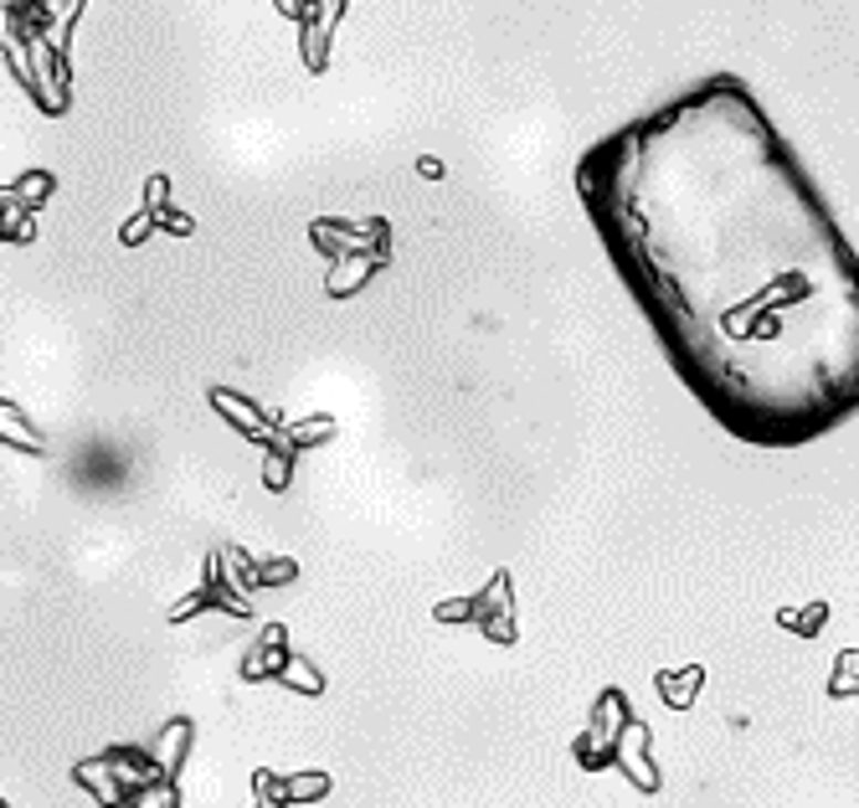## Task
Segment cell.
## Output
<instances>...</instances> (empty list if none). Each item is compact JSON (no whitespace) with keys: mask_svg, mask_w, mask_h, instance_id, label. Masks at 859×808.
<instances>
[{"mask_svg":"<svg viewBox=\"0 0 859 808\" xmlns=\"http://www.w3.org/2000/svg\"><path fill=\"white\" fill-rule=\"evenodd\" d=\"M680 387L752 449L859 418V253L746 77L705 73L572 170Z\"/></svg>","mask_w":859,"mask_h":808,"instance_id":"obj_1","label":"cell"},{"mask_svg":"<svg viewBox=\"0 0 859 808\" xmlns=\"http://www.w3.org/2000/svg\"><path fill=\"white\" fill-rule=\"evenodd\" d=\"M27 57H31V83H27V98L42 114H67V104H73V67H67V57H62L57 46L46 42V36H31L27 42Z\"/></svg>","mask_w":859,"mask_h":808,"instance_id":"obj_2","label":"cell"},{"mask_svg":"<svg viewBox=\"0 0 859 808\" xmlns=\"http://www.w3.org/2000/svg\"><path fill=\"white\" fill-rule=\"evenodd\" d=\"M191 742H196V726L186 716H170L160 726V736H155V747H149V757H155V767H160L165 783L180 778V767H186V757H191Z\"/></svg>","mask_w":859,"mask_h":808,"instance_id":"obj_3","label":"cell"},{"mask_svg":"<svg viewBox=\"0 0 859 808\" xmlns=\"http://www.w3.org/2000/svg\"><path fill=\"white\" fill-rule=\"evenodd\" d=\"M73 783H77V788H88V798H93V804H104V808H124V804H129V788L114 778L108 757H83V763L73 767Z\"/></svg>","mask_w":859,"mask_h":808,"instance_id":"obj_4","label":"cell"},{"mask_svg":"<svg viewBox=\"0 0 859 808\" xmlns=\"http://www.w3.org/2000/svg\"><path fill=\"white\" fill-rule=\"evenodd\" d=\"M211 407H217V412H222L227 422H232V428H238L242 438H258V443H273V428H268V418L263 412H258V407L248 402V397H238V391H227V387H211Z\"/></svg>","mask_w":859,"mask_h":808,"instance_id":"obj_5","label":"cell"},{"mask_svg":"<svg viewBox=\"0 0 859 808\" xmlns=\"http://www.w3.org/2000/svg\"><path fill=\"white\" fill-rule=\"evenodd\" d=\"M283 659H289V633H283V623H273L242 659V680H279Z\"/></svg>","mask_w":859,"mask_h":808,"instance_id":"obj_6","label":"cell"},{"mask_svg":"<svg viewBox=\"0 0 859 808\" xmlns=\"http://www.w3.org/2000/svg\"><path fill=\"white\" fill-rule=\"evenodd\" d=\"M104 757H108V767H114V778L129 788V798L139 794V788H149V783H165L160 767H155V757H149L145 747H108Z\"/></svg>","mask_w":859,"mask_h":808,"instance_id":"obj_7","label":"cell"},{"mask_svg":"<svg viewBox=\"0 0 859 808\" xmlns=\"http://www.w3.org/2000/svg\"><path fill=\"white\" fill-rule=\"evenodd\" d=\"M643 736H649V732L628 721V726H622V736H618V752H612V757H618L622 773H628V778H633L638 788H659V773H653V763H649V747H643Z\"/></svg>","mask_w":859,"mask_h":808,"instance_id":"obj_8","label":"cell"},{"mask_svg":"<svg viewBox=\"0 0 859 808\" xmlns=\"http://www.w3.org/2000/svg\"><path fill=\"white\" fill-rule=\"evenodd\" d=\"M0 443H11V449H21V453H42L46 449V438L31 428L27 412H21L15 402H0Z\"/></svg>","mask_w":859,"mask_h":808,"instance_id":"obj_9","label":"cell"},{"mask_svg":"<svg viewBox=\"0 0 859 808\" xmlns=\"http://www.w3.org/2000/svg\"><path fill=\"white\" fill-rule=\"evenodd\" d=\"M83 15V0H46V42L57 46L62 57L73 52V27Z\"/></svg>","mask_w":859,"mask_h":808,"instance_id":"obj_10","label":"cell"},{"mask_svg":"<svg viewBox=\"0 0 859 808\" xmlns=\"http://www.w3.org/2000/svg\"><path fill=\"white\" fill-rule=\"evenodd\" d=\"M279 680H283L289 690H298V695H319V690H325V674L314 670V664H310L304 654H289V659H283Z\"/></svg>","mask_w":859,"mask_h":808,"instance_id":"obj_11","label":"cell"},{"mask_svg":"<svg viewBox=\"0 0 859 808\" xmlns=\"http://www.w3.org/2000/svg\"><path fill=\"white\" fill-rule=\"evenodd\" d=\"M0 238L6 242H31L36 238V211L21 207V201H11V207L0 211Z\"/></svg>","mask_w":859,"mask_h":808,"instance_id":"obj_12","label":"cell"},{"mask_svg":"<svg viewBox=\"0 0 859 808\" xmlns=\"http://www.w3.org/2000/svg\"><path fill=\"white\" fill-rule=\"evenodd\" d=\"M289 474H294V453H289L283 438H273V443H268V459H263V484L268 490H283Z\"/></svg>","mask_w":859,"mask_h":808,"instance_id":"obj_13","label":"cell"},{"mask_svg":"<svg viewBox=\"0 0 859 808\" xmlns=\"http://www.w3.org/2000/svg\"><path fill=\"white\" fill-rule=\"evenodd\" d=\"M329 794V778L325 773H294V778H283V798L289 804H314V798Z\"/></svg>","mask_w":859,"mask_h":808,"instance_id":"obj_14","label":"cell"},{"mask_svg":"<svg viewBox=\"0 0 859 808\" xmlns=\"http://www.w3.org/2000/svg\"><path fill=\"white\" fill-rule=\"evenodd\" d=\"M52 186H57V180H52V170H27V176L11 186V191H15V201H21V207L36 211L46 196H52Z\"/></svg>","mask_w":859,"mask_h":808,"instance_id":"obj_15","label":"cell"},{"mask_svg":"<svg viewBox=\"0 0 859 808\" xmlns=\"http://www.w3.org/2000/svg\"><path fill=\"white\" fill-rule=\"evenodd\" d=\"M129 808H180L176 783H149V788H139V794L129 798Z\"/></svg>","mask_w":859,"mask_h":808,"instance_id":"obj_16","label":"cell"},{"mask_svg":"<svg viewBox=\"0 0 859 808\" xmlns=\"http://www.w3.org/2000/svg\"><path fill=\"white\" fill-rule=\"evenodd\" d=\"M207 608H211V587L201 583V587H196V592H186V598H180V602H176V608H170V613H165V618H170V623H186V618L207 613Z\"/></svg>","mask_w":859,"mask_h":808,"instance_id":"obj_17","label":"cell"},{"mask_svg":"<svg viewBox=\"0 0 859 808\" xmlns=\"http://www.w3.org/2000/svg\"><path fill=\"white\" fill-rule=\"evenodd\" d=\"M155 227H160V222H155V211H134L129 222L119 227V242H124V248H139V242H145Z\"/></svg>","mask_w":859,"mask_h":808,"instance_id":"obj_18","label":"cell"},{"mask_svg":"<svg viewBox=\"0 0 859 808\" xmlns=\"http://www.w3.org/2000/svg\"><path fill=\"white\" fill-rule=\"evenodd\" d=\"M279 583H294V562H289V556L258 562V587H279Z\"/></svg>","mask_w":859,"mask_h":808,"instance_id":"obj_19","label":"cell"},{"mask_svg":"<svg viewBox=\"0 0 859 808\" xmlns=\"http://www.w3.org/2000/svg\"><path fill=\"white\" fill-rule=\"evenodd\" d=\"M155 222H160L165 232H170V238H191V232H196V222H191V217H186V211H176V207L155 211Z\"/></svg>","mask_w":859,"mask_h":808,"instance_id":"obj_20","label":"cell"},{"mask_svg":"<svg viewBox=\"0 0 859 808\" xmlns=\"http://www.w3.org/2000/svg\"><path fill=\"white\" fill-rule=\"evenodd\" d=\"M170 207V176H149L145 180V211H165Z\"/></svg>","mask_w":859,"mask_h":808,"instance_id":"obj_21","label":"cell"},{"mask_svg":"<svg viewBox=\"0 0 859 808\" xmlns=\"http://www.w3.org/2000/svg\"><path fill=\"white\" fill-rule=\"evenodd\" d=\"M319 438H329V418H310V422H298L294 433H289V449H294V443H319Z\"/></svg>","mask_w":859,"mask_h":808,"instance_id":"obj_22","label":"cell"},{"mask_svg":"<svg viewBox=\"0 0 859 808\" xmlns=\"http://www.w3.org/2000/svg\"><path fill=\"white\" fill-rule=\"evenodd\" d=\"M252 794L258 798H283V778L279 773H268V767H258V773H252ZM283 804H289V798H283Z\"/></svg>","mask_w":859,"mask_h":808,"instance_id":"obj_23","label":"cell"},{"mask_svg":"<svg viewBox=\"0 0 859 808\" xmlns=\"http://www.w3.org/2000/svg\"><path fill=\"white\" fill-rule=\"evenodd\" d=\"M700 685V670H690V674H680V680H664V690H669V701L674 705H684L690 701V690Z\"/></svg>","mask_w":859,"mask_h":808,"instance_id":"obj_24","label":"cell"},{"mask_svg":"<svg viewBox=\"0 0 859 808\" xmlns=\"http://www.w3.org/2000/svg\"><path fill=\"white\" fill-rule=\"evenodd\" d=\"M438 618H443V623H459V618H469V602H443Z\"/></svg>","mask_w":859,"mask_h":808,"instance_id":"obj_25","label":"cell"},{"mask_svg":"<svg viewBox=\"0 0 859 808\" xmlns=\"http://www.w3.org/2000/svg\"><path fill=\"white\" fill-rule=\"evenodd\" d=\"M15 42V31H11V11H6V0H0V52Z\"/></svg>","mask_w":859,"mask_h":808,"instance_id":"obj_26","label":"cell"},{"mask_svg":"<svg viewBox=\"0 0 859 808\" xmlns=\"http://www.w3.org/2000/svg\"><path fill=\"white\" fill-rule=\"evenodd\" d=\"M279 11L283 15H304V6H298V0H279Z\"/></svg>","mask_w":859,"mask_h":808,"instance_id":"obj_27","label":"cell"},{"mask_svg":"<svg viewBox=\"0 0 859 808\" xmlns=\"http://www.w3.org/2000/svg\"><path fill=\"white\" fill-rule=\"evenodd\" d=\"M11 201H15V191H11V186H0V211L11 207Z\"/></svg>","mask_w":859,"mask_h":808,"instance_id":"obj_28","label":"cell"},{"mask_svg":"<svg viewBox=\"0 0 859 808\" xmlns=\"http://www.w3.org/2000/svg\"><path fill=\"white\" fill-rule=\"evenodd\" d=\"M258 808H289L283 798H258Z\"/></svg>","mask_w":859,"mask_h":808,"instance_id":"obj_29","label":"cell"},{"mask_svg":"<svg viewBox=\"0 0 859 808\" xmlns=\"http://www.w3.org/2000/svg\"><path fill=\"white\" fill-rule=\"evenodd\" d=\"M124 808H129V804H124Z\"/></svg>","mask_w":859,"mask_h":808,"instance_id":"obj_30","label":"cell"},{"mask_svg":"<svg viewBox=\"0 0 859 808\" xmlns=\"http://www.w3.org/2000/svg\"><path fill=\"white\" fill-rule=\"evenodd\" d=\"M0 808H6V804H0Z\"/></svg>","mask_w":859,"mask_h":808,"instance_id":"obj_31","label":"cell"}]
</instances>
